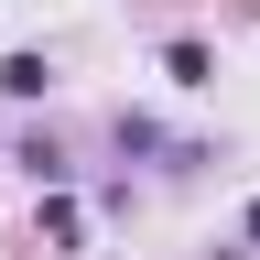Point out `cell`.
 <instances>
[{
	"label": "cell",
	"instance_id": "1",
	"mask_svg": "<svg viewBox=\"0 0 260 260\" xmlns=\"http://www.w3.org/2000/svg\"><path fill=\"white\" fill-rule=\"evenodd\" d=\"M162 76L174 87H217V54L195 44V32H174V44H162Z\"/></svg>",
	"mask_w": 260,
	"mask_h": 260
},
{
	"label": "cell",
	"instance_id": "2",
	"mask_svg": "<svg viewBox=\"0 0 260 260\" xmlns=\"http://www.w3.org/2000/svg\"><path fill=\"white\" fill-rule=\"evenodd\" d=\"M44 87H54V54H32V44H22L11 65H0V98H44Z\"/></svg>",
	"mask_w": 260,
	"mask_h": 260
},
{
	"label": "cell",
	"instance_id": "3",
	"mask_svg": "<svg viewBox=\"0 0 260 260\" xmlns=\"http://www.w3.org/2000/svg\"><path fill=\"white\" fill-rule=\"evenodd\" d=\"M249 249H260V206H249Z\"/></svg>",
	"mask_w": 260,
	"mask_h": 260
}]
</instances>
